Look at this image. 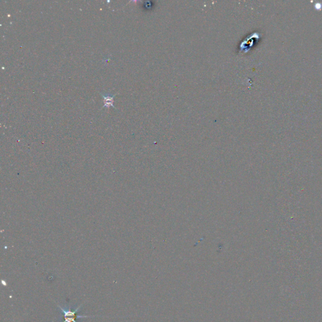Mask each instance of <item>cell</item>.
<instances>
[{
    "mask_svg": "<svg viewBox=\"0 0 322 322\" xmlns=\"http://www.w3.org/2000/svg\"><path fill=\"white\" fill-rule=\"evenodd\" d=\"M101 95L102 96H103V99H104V101H103L104 106H103V108H104V107L109 108V107L112 106V107L116 108L113 106V98L116 96V94H115L112 95L111 94H108V93H106V94L101 93Z\"/></svg>",
    "mask_w": 322,
    "mask_h": 322,
    "instance_id": "7a4b0ae2",
    "label": "cell"
},
{
    "mask_svg": "<svg viewBox=\"0 0 322 322\" xmlns=\"http://www.w3.org/2000/svg\"><path fill=\"white\" fill-rule=\"evenodd\" d=\"M80 306H81V305L79 306L78 308L77 309H76L75 310L72 311L71 309H69L68 310H64L62 308H61V306H58V308H60V310H62V313H64V322H76V318L90 317H87V316L77 315L76 313L79 310V309L80 308Z\"/></svg>",
    "mask_w": 322,
    "mask_h": 322,
    "instance_id": "6da1fadb",
    "label": "cell"
}]
</instances>
